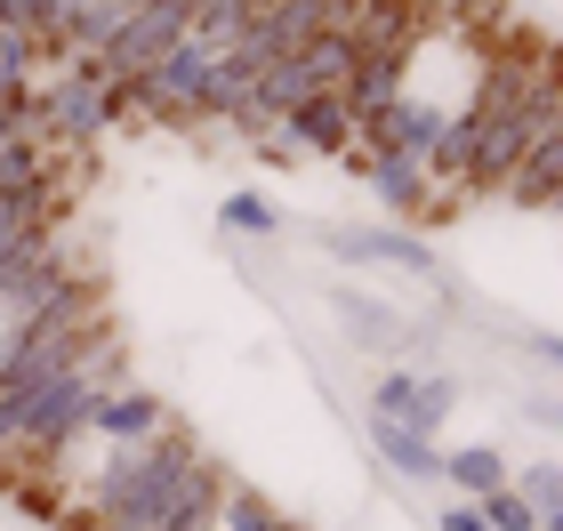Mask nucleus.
<instances>
[{"label":"nucleus","mask_w":563,"mask_h":531,"mask_svg":"<svg viewBox=\"0 0 563 531\" xmlns=\"http://www.w3.org/2000/svg\"><path fill=\"white\" fill-rule=\"evenodd\" d=\"M33 283H41V274H24V283H16V274H0V378H9V363L24 354V339H33V322L48 314Z\"/></svg>","instance_id":"obj_1"},{"label":"nucleus","mask_w":563,"mask_h":531,"mask_svg":"<svg viewBox=\"0 0 563 531\" xmlns=\"http://www.w3.org/2000/svg\"><path fill=\"white\" fill-rule=\"evenodd\" d=\"M443 467H451L467 491H499V484H507V467L492 460V451H459V460H443Z\"/></svg>","instance_id":"obj_2"},{"label":"nucleus","mask_w":563,"mask_h":531,"mask_svg":"<svg viewBox=\"0 0 563 531\" xmlns=\"http://www.w3.org/2000/svg\"><path fill=\"white\" fill-rule=\"evenodd\" d=\"M443 531H492V523H483L475 508H451V516H443Z\"/></svg>","instance_id":"obj_3"}]
</instances>
